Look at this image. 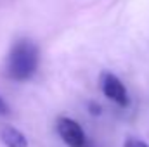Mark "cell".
<instances>
[{
    "label": "cell",
    "mask_w": 149,
    "mask_h": 147,
    "mask_svg": "<svg viewBox=\"0 0 149 147\" xmlns=\"http://www.w3.org/2000/svg\"><path fill=\"white\" fill-rule=\"evenodd\" d=\"M5 114H9V106H7V102L2 99V95H0V116H5Z\"/></svg>",
    "instance_id": "8992f818"
},
{
    "label": "cell",
    "mask_w": 149,
    "mask_h": 147,
    "mask_svg": "<svg viewBox=\"0 0 149 147\" xmlns=\"http://www.w3.org/2000/svg\"><path fill=\"white\" fill-rule=\"evenodd\" d=\"M99 81H101L102 94L111 102H114L120 107H127L128 106V102H130L128 92H127L125 85L121 83V80L116 74L109 73V71H104V73H101V76H99Z\"/></svg>",
    "instance_id": "7a4b0ae2"
},
{
    "label": "cell",
    "mask_w": 149,
    "mask_h": 147,
    "mask_svg": "<svg viewBox=\"0 0 149 147\" xmlns=\"http://www.w3.org/2000/svg\"><path fill=\"white\" fill-rule=\"evenodd\" d=\"M56 130L61 140L68 147H87V135L78 121H74L68 116H63L57 119Z\"/></svg>",
    "instance_id": "3957f363"
},
{
    "label": "cell",
    "mask_w": 149,
    "mask_h": 147,
    "mask_svg": "<svg viewBox=\"0 0 149 147\" xmlns=\"http://www.w3.org/2000/svg\"><path fill=\"white\" fill-rule=\"evenodd\" d=\"M88 107H90V112H92V114H94V116H99V114H101V106H97V104H95V102H90V104H88Z\"/></svg>",
    "instance_id": "52a82bcc"
},
{
    "label": "cell",
    "mask_w": 149,
    "mask_h": 147,
    "mask_svg": "<svg viewBox=\"0 0 149 147\" xmlns=\"http://www.w3.org/2000/svg\"><path fill=\"white\" fill-rule=\"evenodd\" d=\"M40 62V50L33 40L21 38L14 42L9 50L7 62H5V74L14 81H26L30 80L38 69Z\"/></svg>",
    "instance_id": "6da1fadb"
},
{
    "label": "cell",
    "mask_w": 149,
    "mask_h": 147,
    "mask_svg": "<svg viewBox=\"0 0 149 147\" xmlns=\"http://www.w3.org/2000/svg\"><path fill=\"white\" fill-rule=\"evenodd\" d=\"M0 140L5 147H28L26 135L12 125H2L0 126Z\"/></svg>",
    "instance_id": "277c9868"
},
{
    "label": "cell",
    "mask_w": 149,
    "mask_h": 147,
    "mask_svg": "<svg viewBox=\"0 0 149 147\" xmlns=\"http://www.w3.org/2000/svg\"><path fill=\"white\" fill-rule=\"evenodd\" d=\"M123 147H149L144 140L141 139H135V137H128L125 142H123Z\"/></svg>",
    "instance_id": "5b68a950"
}]
</instances>
